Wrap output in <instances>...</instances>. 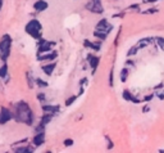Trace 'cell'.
<instances>
[{
  "mask_svg": "<svg viewBox=\"0 0 164 153\" xmlns=\"http://www.w3.org/2000/svg\"><path fill=\"white\" fill-rule=\"evenodd\" d=\"M126 64H127V66H131V67H133V66H135V60L127 59V60H126Z\"/></svg>",
  "mask_w": 164,
  "mask_h": 153,
  "instance_id": "obj_41",
  "label": "cell"
},
{
  "mask_svg": "<svg viewBox=\"0 0 164 153\" xmlns=\"http://www.w3.org/2000/svg\"><path fill=\"white\" fill-rule=\"evenodd\" d=\"M86 9L91 13H95V14H103L104 13V8H103V4H101V0L96 2V0H89L86 3Z\"/></svg>",
  "mask_w": 164,
  "mask_h": 153,
  "instance_id": "obj_6",
  "label": "cell"
},
{
  "mask_svg": "<svg viewBox=\"0 0 164 153\" xmlns=\"http://www.w3.org/2000/svg\"><path fill=\"white\" fill-rule=\"evenodd\" d=\"M45 153H53V152H51V151H46Z\"/></svg>",
  "mask_w": 164,
  "mask_h": 153,
  "instance_id": "obj_48",
  "label": "cell"
},
{
  "mask_svg": "<svg viewBox=\"0 0 164 153\" xmlns=\"http://www.w3.org/2000/svg\"><path fill=\"white\" fill-rule=\"evenodd\" d=\"M137 52H138V48H137L136 45H133V46H131V48L128 49V52H127V57H128V58L135 57L136 54H137Z\"/></svg>",
  "mask_w": 164,
  "mask_h": 153,
  "instance_id": "obj_26",
  "label": "cell"
},
{
  "mask_svg": "<svg viewBox=\"0 0 164 153\" xmlns=\"http://www.w3.org/2000/svg\"><path fill=\"white\" fill-rule=\"evenodd\" d=\"M45 129H46V126H44L42 124H40V122H39V124L33 127V131H35V134H39V133H45Z\"/></svg>",
  "mask_w": 164,
  "mask_h": 153,
  "instance_id": "obj_28",
  "label": "cell"
},
{
  "mask_svg": "<svg viewBox=\"0 0 164 153\" xmlns=\"http://www.w3.org/2000/svg\"><path fill=\"white\" fill-rule=\"evenodd\" d=\"M25 31H26V34H28L31 38H33L37 41L40 39H42V24L36 18L27 22V24L25 26Z\"/></svg>",
  "mask_w": 164,
  "mask_h": 153,
  "instance_id": "obj_2",
  "label": "cell"
},
{
  "mask_svg": "<svg viewBox=\"0 0 164 153\" xmlns=\"http://www.w3.org/2000/svg\"><path fill=\"white\" fill-rule=\"evenodd\" d=\"M155 42H156V45L162 49V50H164V38L156 36V38H155Z\"/></svg>",
  "mask_w": 164,
  "mask_h": 153,
  "instance_id": "obj_31",
  "label": "cell"
},
{
  "mask_svg": "<svg viewBox=\"0 0 164 153\" xmlns=\"http://www.w3.org/2000/svg\"><path fill=\"white\" fill-rule=\"evenodd\" d=\"M57 68V62H50V63H47V64H42L41 66V71L45 73L46 76H51L54 71H55Z\"/></svg>",
  "mask_w": 164,
  "mask_h": 153,
  "instance_id": "obj_13",
  "label": "cell"
},
{
  "mask_svg": "<svg viewBox=\"0 0 164 153\" xmlns=\"http://www.w3.org/2000/svg\"><path fill=\"white\" fill-rule=\"evenodd\" d=\"M128 73H130V71H128V68H127V67H124V68L120 70V72H119V78H120V81L126 82L127 78H128Z\"/></svg>",
  "mask_w": 164,
  "mask_h": 153,
  "instance_id": "obj_22",
  "label": "cell"
},
{
  "mask_svg": "<svg viewBox=\"0 0 164 153\" xmlns=\"http://www.w3.org/2000/svg\"><path fill=\"white\" fill-rule=\"evenodd\" d=\"M55 44H57L55 41H49V40H45V39H40L37 41V56H41V54L51 52V48Z\"/></svg>",
  "mask_w": 164,
  "mask_h": 153,
  "instance_id": "obj_5",
  "label": "cell"
},
{
  "mask_svg": "<svg viewBox=\"0 0 164 153\" xmlns=\"http://www.w3.org/2000/svg\"><path fill=\"white\" fill-rule=\"evenodd\" d=\"M150 111V106L149 104H145L144 107H142V113H148Z\"/></svg>",
  "mask_w": 164,
  "mask_h": 153,
  "instance_id": "obj_39",
  "label": "cell"
},
{
  "mask_svg": "<svg viewBox=\"0 0 164 153\" xmlns=\"http://www.w3.org/2000/svg\"><path fill=\"white\" fill-rule=\"evenodd\" d=\"M90 48L92 49L94 52H99L100 49H101V41H100V40H99V41H91Z\"/></svg>",
  "mask_w": 164,
  "mask_h": 153,
  "instance_id": "obj_25",
  "label": "cell"
},
{
  "mask_svg": "<svg viewBox=\"0 0 164 153\" xmlns=\"http://www.w3.org/2000/svg\"><path fill=\"white\" fill-rule=\"evenodd\" d=\"M36 117L31 106L26 100H18L13 107V121L26 126H33Z\"/></svg>",
  "mask_w": 164,
  "mask_h": 153,
  "instance_id": "obj_1",
  "label": "cell"
},
{
  "mask_svg": "<svg viewBox=\"0 0 164 153\" xmlns=\"http://www.w3.org/2000/svg\"><path fill=\"white\" fill-rule=\"evenodd\" d=\"M36 98H37V100L41 103V104H45V102H46V94L45 93L40 91V93L36 94Z\"/></svg>",
  "mask_w": 164,
  "mask_h": 153,
  "instance_id": "obj_27",
  "label": "cell"
},
{
  "mask_svg": "<svg viewBox=\"0 0 164 153\" xmlns=\"http://www.w3.org/2000/svg\"><path fill=\"white\" fill-rule=\"evenodd\" d=\"M46 143V134L45 133H39L35 134L33 138L31 139V144L35 147V148H40Z\"/></svg>",
  "mask_w": 164,
  "mask_h": 153,
  "instance_id": "obj_7",
  "label": "cell"
},
{
  "mask_svg": "<svg viewBox=\"0 0 164 153\" xmlns=\"http://www.w3.org/2000/svg\"><path fill=\"white\" fill-rule=\"evenodd\" d=\"M28 142H30V139H28V138H22V139H19V140H16L14 143H12V144H10V149H12V148H16V147L26 145V144H28Z\"/></svg>",
  "mask_w": 164,
  "mask_h": 153,
  "instance_id": "obj_20",
  "label": "cell"
},
{
  "mask_svg": "<svg viewBox=\"0 0 164 153\" xmlns=\"http://www.w3.org/2000/svg\"><path fill=\"white\" fill-rule=\"evenodd\" d=\"M41 109H42V113H50V115H54L57 116L59 112H60V106L59 104H41Z\"/></svg>",
  "mask_w": 164,
  "mask_h": 153,
  "instance_id": "obj_9",
  "label": "cell"
},
{
  "mask_svg": "<svg viewBox=\"0 0 164 153\" xmlns=\"http://www.w3.org/2000/svg\"><path fill=\"white\" fill-rule=\"evenodd\" d=\"M155 2H159V0H145V4H151V3H155Z\"/></svg>",
  "mask_w": 164,
  "mask_h": 153,
  "instance_id": "obj_43",
  "label": "cell"
},
{
  "mask_svg": "<svg viewBox=\"0 0 164 153\" xmlns=\"http://www.w3.org/2000/svg\"><path fill=\"white\" fill-rule=\"evenodd\" d=\"M154 42H155V38H144V39H140L137 41L136 46L138 49H144V48L150 46L151 44H154Z\"/></svg>",
  "mask_w": 164,
  "mask_h": 153,
  "instance_id": "obj_14",
  "label": "cell"
},
{
  "mask_svg": "<svg viewBox=\"0 0 164 153\" xmlns=\"http://www.w3.org/2000/svg\"><path fill=\"white\" fill-rule=\"evenodd\" d=\"M26 80H27V85H28V89H33L35 88V80L36 78L33 77L32 72H26Z\"/></svg>",
  "mask_w": 164,
  "mask_h": 153,
  "instance_id": "obj_18",
  "label": "cell"
},
{
  "mask_svg": "<svg viewBox=\"0 0 164 153\" xmlns=\"http://www.w3.org/2000/svg\"><path fill=\"white\" fill-rule=\"evenodd\" d=\"M3 153H12V152H9V151H5V152H3Z\"/></svg>",
  "mask_w": 164,
  "mask_h": 153,
  "instance_id": "obj_47",
  "label": "cell"
},
{
  "mask_svg": "<svg viewBox=\"0 0 164 153\" xmlns=\"http://www.w3.org/2000/svg\"><path fill=\"white\" fill-rule=\"evenodd\" d=\"M154 97H155V94L154 93H151V94H146L145 95L142 99H141V102H145V103H149L150 100H153L154 99Z\"/></svg>",
  "mask_w": 164,
  "mask_h": 153,
  "instance_id": "obj_33",
  "label": "cell"
},
{
  "mask_svg": "<svg viewBox=\"0 0 164 153\" xmlns=\"http://www.w3.org/2000/svg\"><path fill=\"white\" fill-rule=\"evenodd\" d=\"M155 97L158 98V99L164 100V89H162V90H159V91H156V93H155Z\"/></svg>",
  "mask_w": 164,
  "mask_h": 153,
  "instance_id": "obj_36",
  "label": "cell"
},
{
  "mask_svg": "<svg viewBox=\"0 0 164 153\" xmlns=\"http://www.w3.org/2000/svg\"><path fill=\"white\" fill-rule=\"evenodd\" d=\"M87 62H89V64L91 67V73L95 75L96 68H98V66L100 63V57L95 56V54H87Z\"/></svg>",
  "mask_w": 164,
  "mask_h": 153,
  "instance_id": "obj_10",
  "label": "cell"
},
{
  "mask_svg": "<svg viewBox=\"0 0 164 153\" xmlns=\"http://www.w3.org/2000/svg\"><path fill=\"white\" fill-rule=\"evenodd\" d=\"M86 84H87V77H82L80 80V88H83Z\"/></svg>",
  "mask_w": 164,
  "mask_h": 153,
  "instance_id": "obj_37",
  "label": "cell"
},
{
  "mask_svg": "<svg viewBox=\"0 0 164 153\" xmlns=\"http://www.w3.org/2000/svg\"><path fill=\"white\" fill-rule=\"evenodd\" d=\"M47 8H49V4H47V2H45V0H36L33 3V9L36 12H39V13L46 10Z\"/></svg>",
  "mask_w": 164,
  "mask_h": 153,
  "instance_id": "obj_15",
  "label": "cell"
},
{
  "mask_svg": "<svg viewBox=\"0 0 164 153\" xmlns=\"http://www.w3.org/2000/svg\"><path fill=\"white\" fill-rule=\"evenodd\" d=\"M104 139H105V142H106V149L108 151H112L114 148V142L112 140V138L109 137V135H105Z\"/></svg>",
  "mask_w": 164,
  "mask_h": 153,
  "instance_id": "obj_24",
  "label": "cell"
},
{
  "mask_svg": "<svg viewBox=\"0 0 164 153\" xmlns=\"http://www.w3.org/2000/svg\"><path fill=\"white\" fill-rule=\"evenodd\" d=\"M2 8H3V0H0V10H2Z\"/></svg>",
  "mask_w": 164,
  "mask_h": 153,
  "instance_id": "obj_45",
  "label": "cell"
},
{
  "mask_svg": "<svg viewBox=\"0 0 164 153\" xmlns=\"http://www.w3.org/2000/svg\"><path fill=\"white\" fill-rule=\"evenodd\" d=\"M122 98L126 100V102H131V103H135V104H138V103H141V99L137 98L136 95H133L128 89H124L122 91Z\"/></svg>",
  "mask_w": 164,
  "mask_h": 153,
  "instance_id": "obj_12",
  "label": "cell"
},
{
  "mask_svg": "<svg viewBox=\"0 0 164 153\" xmlns=\"http://www.w3.org/2000/svg\"><path fill=\"white\" fill-rule=\"evenodd\" d=\"M3 89H4V84L0 82V91H3Z\"/></svg>",
  "mask_w": 164,
  "mask_h": 153,
  "instance_id": "obj_44",
  "label": "cell"
},
{
  "mask_svg": "<svg viewBox=\"0 0 164 153\" xmlns=\"http://www.w3.org/2000/svg\"><path fill=\"white\" fill-rule=\"evenodd\" d=\"M27 145V144H26ZM26 145H21V147H16V148H12V153H23L26 149Z\"/></svg>",
  "mask_w": 164,
  "mask_h": 153,
  "instance_id": "obj_32",
  "label": "cell"
},
{
  "mask_svg": "<svg viewBox=\"0 0 164 153\" xmlns=\"http://www.w3.org/2000/svg\"><path fill=\"white\" fill-rule=\"evenodd\" d=\"M90 45H91V41L90 40H87V39L83 40V46L85 48H90Z\"/></svg>",
  "mask_w": 164,
  "mask_h": 153,
  "instance_id": "obj_42",
  "label": "cell"
},
{
  "mask_svg": "<svg viewBox=\"0 0 164 153\" xmlns=\"http://www.w3.org/2000/svg\"><path fill=\"white\" fill-rule=\"evenodd\" d=\"M35 151H36V148L31 144V143H28L27 145H26V149H25V152L23 153H35Z\"/></svg>",
  "mask_w": 164,
  "mask_h": 153,
  "instance_id": "obj_35",
  "label": "cell"
},
{
  "mask_svg": "<svg viewBox=\"0 0 164 153\" xmlns=\"http://www.w3.org/2000/svg\"><path fill=\"white\" fill-rule=\"evenodd\" d=\"M73 144H75V140L72 139V138H65V139L63 140V145L65 147V148H69V147H73Z\"/></svg>",
  "mask_w": 164,
  "mask_h": 153,
  "instance_id": "obj_29",
  "label": "cell"
},
{
  "mask_svg": "<svg viewBox=\"0 0 164 153\" xmlns=\"http://www.w3.org/2000/svg\"><path fill=\"white\" fill-rule=\"evenodd\" d=\"M57 58H58V52L57 50H53V52L41 54V56L36 57V59H37L39 62H54Z\"/></svg>",
  "mask_w": 164,
  "mask_h": 153,
  "instance_id": "obj_8",
  "label": "cell"
},
{
  "mask_svg": "<svg viewBox=\"0 0 164 153\" xmlns=\"http://www.w3.org/2000/svg\"><path fill=\"white\" fill-rule=\"evenodd\" d=\"M95 30H100V31H105V32H108V34H110V31L113 30V24L109 23L106 18H103V20H100V21L98 22Z\"/></svg>",
  "mask_w": 164,
  "mask_h": 153,
  "instance_id": "obj_11",
  "label": "cell"
},
{
  "mask_svg": "<svg viewBox=\"0 0 164 153\" xmlns=\"http://www.w3.org/2000/svg\"><path fill=\"white\" fill-rule=\"evenodd\" d=\"M158 153H164V149H159V151H158Z\"/></svg>",
  "mask_w": 164,
  "mask_h": 153,
  "instance_id": "obj_46",
  "label": "cell"
},
{
  "mask_svg": "<svg viewBox=\"0 0 164 153\" xmlns=\"http://www.w3.org/2000/svg\"><path fill=\"white\" fill-rule=\"evenodd\" d=\"M158 12H159V9H158V8H149L146 10L141 12V13L142 14H155V13H158Z\"/></svg>",
  "mask_w": 164,
  "mask_h": 153,
  "instance_id": "obj_34",
  "label": "cell"
},
{
  "mask_svg": "<svg viewBox=\"0 0 164 153\" xmlns=\"http://www.w3.org/2000/svg\"><path fill=\"white\" fill-rule=\"evenodd\" d=\"M7 77H9V66L8 63H3L0 66V78L5 80Z\"/></svg>",
  "mask_w": 164,
  "mask_h": 153,
  "instance_id": "obj_17",
  "label": "cell"
},
{
  "mask_svg": "<svg viewBox=\"0 0 164 153\" xmlns=\"http://www.w3.org/2000/svg\"><path fill=\"white\" fill-rule=\"evenodd\" d=\"M12 38L9 35L5 34L2 40H0V59H2L3 63H7V60L10 57V49H12Z\"/></svg>",
  "mask_w": 164,
  "mask_h": 153,
  "instance_id": "obj_3",
  "label": "cell"
},
{
  "mask_svg": "<svg viewBox=\"0 0 164 153\" xmlns=\"http://www.w3.org/2000/svg\"><path fill=\"white\" fill-rule=\"evenodd\" d=\"M94 36H95V38H98L100 41H104V40H106L109 34L105 32V31H100V30H95V31H94Z\"/></svg>",
  "mask_w": 164,
  "mask_h": 153,
  "instance_id": "obj_19",
  "label": "cell"
},
{
  "mask_svg": "<svg viewBox=\"0 0 164 153\" xmlns=\"http://www.w3.org/2000/svg\"><path fill=\"white\" fill-rule=\"evenodd\" d=\"M163 88H164V84H163V82H159L158 85H155V86H154V90H155V91H159V90H162Z\"/></svg>",
  "mask_w": 164,
  "mask_h": 153,
  "instance_id": "obj_38",
  "label": "cell"
},
{
  "mask_svg": "<svg viewBox=\"0 0 164 153\" xmlns=\"http://www.w3.org/2000/svg\"><path fill=\"white\" fill-rule=\"evenodd\" d=\"M77 98H78L77 94H76V95H71V97H68V98L65 99V102H64V106H65V107H71V106L77 100Z\"/></svg>",
  "mask_w": 164,
  "mask_h": 153,
  "instance_id": "obj_23",
  "label": "cell"
},
{
  "mask_svg": "<svg viewBox=\"0 0 164 153\" xmlns=\"http://www.w3.org/2000/svg\"><path fill=\"white\" fill-rule=\"evenodd\" d=\"M54 118V115H50V113H42V116L40 117V124H42L44 126H47L53 121Z\"/></svg>",
  "mask_w": 164,
  "mask_h": 153,
  "instance_id": "obj_16",
  "label": "cell"
},
{
  "mask_svg": "<svg viewBox=\"0 0 164 153\" xmlns=\"http://www.w3.org/2000/svg\"><path fill=\"white\" fill-rule=\"evenodd\" d=\"M13 121V111L10 108L2 106L0 107V126H4Z\"/></svg>",
  "mask_w": 164,
  "mask_h": 153,
  "instance_id": "obj_4",
  "label": "cell"
},
{
  "mask_svg": "<svg viewBox=\"0 0 164 153\" xmlns=\"http://www.w3.org/2000/svg\"><path fill=\"white\" fill-rule=\"evenodd\" d=\"M109 86L113 88L114 86V68L112 67L110 72H109Z\"/></svg>",
  "mask_w": 164,
  "mask_h": 153,
  "instance_id": "obj_30",
  "label": "cell"
},
{
  "mask_svg": "<svg viewBox=\"0 0 164 153\" xmlns=\"http://www.w3.org/2000/svg\"><path fill=\"white\" fill-rule=\"evenodd\" d=\"M124 12H120V13H118V14H113V18H122V17H124Z\"/></svg>",
  "mask_w": 164,
  "mask_h": 153,
  "instance_id": "obj_40",
  "label": "cell"
},
{
  "mask_svg": "<svg viewBox=\"0 0 164 153\" xmlns=\"http://www.w3.org/2000/svg\"><path fill=\"white\" fill-rule=\"evenodd\" d=\"M35 84H36V86L40 88V89H45L49 86V82L45 81V80H42L41 77H36V80H35Z\"/></svg>",
  "mask_w": 164,
  "mask_h": 153,
  "instance_id": "obj_21",
  "label": "cell"
}]
</instances>
